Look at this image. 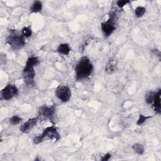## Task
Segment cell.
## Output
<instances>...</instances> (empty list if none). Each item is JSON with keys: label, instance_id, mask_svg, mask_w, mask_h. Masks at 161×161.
<instances>
[{"label": "cell", "instance_id": "6da1fadb", "mask_svg": "<svg viewBox=\"0 0 161 161\" xmlns=\"http://www.w3.org/2000/svg\"><path fill=\"white\" fill-rule=\"evenodd\" d=\"M92 70L93 65L91 60L87 57H82L75 68L76 80H80L89 77Z\"/></svg>", "mask_w": 161, "mask_h": 161}, {"label": "cell", "instance_id": "7a4b0ae2", "mask_svg": "<svg viewBox=\"0 0 161 161\" xmlns=\"http://www.w3.org/2000/svg\"><path fill=\"white\" fill-rule=\"evenodd\" d=\"M39 62L37 57H30L28 58L23 70V78L26 84L28 86H33L34 84V77L35 75L34 67Z\"/></svg>", "mask_w": 161, "mask_h": 161}, {"label": "cell", "instance_id": "3957f363", "mask_svg": "<svg viewBox=\"0 0 161 161\" xmlns=\"http://www.w3.org/2000/svg\"><path fill=\"white\" fill-rule=\"evenodd\" d=\"M7 43L13 50H18L25 45V37L16 30H9L7 37Z\"/></svg>", "mask_w": 161, "mask_h": 161}, {"label": "cell", "instance_id": "277c9868", "mask_svg": "<svg viewBox=\"0 0 161 161\" xmlns=\"http://www.w3.org/2000/svg\"><path fill=\"white\" fill-rule=\"evenodd\" d=\"M45 138H48L50 140H55L58 141L60 138V136L57 131V130L54 126H50L43 130L42 133L33 139V143L38 144L43 141Z\"/></svg>", "mask_w": 161, "mask_h": 161}, {"label": "cell", "instance_id": "5b68a950", "mask_svg": "<svg viewBox=\"0 0 161 161\" xmlns=\"http://www.w3.org/2000/svg\"><path fill=\"white\" fill-rule=\"evenodd\" d=\"M116 14L114 11H111L109 14V18L101 25V30L105 36H109L116 29Z\"/></svg>", "mask_w": 161, "mask_h": 161}, {"label": "cell", "instance_id": "8992f818", "mask_svg": "<svg viewBox=\"0 0 161 161\" xmlns=\"http://www.w3.org/2000/svg\"><path fill=\"white\" fill-rule=\"evenodd\" d=\"M38 112L40 116H42L45 119H48L52 123H54L55 114V105H52L50 106H42L39 108Z\"/></svg>", "mask_w": 161, "mask_h": 161}, {"label": "cell", "instance_id": "52a82bcc", "mask_svg": "<svg viewBox=\"0 0 161 161\" xmlns=\"http://www.w3.org/2000/svg\"><path fill=\"white\" fill-rule=\"evenodd\" d=\"M18 94V88L13 84H8L1 91V97L4 100H9Z\"/></svg>", "mask_w": 161, "mask_h": 161}, {"label": "cell", "instance_id": "ba28073f", "mask_svg": "<svg viewBox=\"0 0 161 161\" xmlns=\"http://www.w3.org/2000/svg\"><path fill=\"white\" fill-rule=\"evenodd\" d=\"M56 96L62 102H67L71 96L70 89L67 86H59L56 89Z\"/></svg>", "mask_w": 161, "mask_h": 161}, {"label": "cell", "instance_id": "9c48e42d", "mask_svg": "<svg viewBox=\"0 0 161 161\" xmlns=\"http://www.w3.org/2000/svg\"><path fill=\"white\" fill-rule=\"evenodd\" d=\"M37 118H33L29 119L26 122L23 123L20 126V131L23 133H27L31 129H32L36 124Z\"/></svg>", "mask_w": 161, "mask_h": 161}, {"label": "cell", "instance_id": "30bf717a", "mask_svg": "<svg viewBox=\"0 0 161 161\" xmlns=\"http://www.w3.org/2000/svg\"><path fill=\"white\" fill-rule=\"evenodd\" d=\"M160 96H161V90L159 89L157 92L155 93L154 99L153 100V107L155 111L160 114L161 113V104H160Z\"/></svg>", "mask_w": 161, "mask_h": 161}, {"label": "cell", "instance_id": "8fae6325", "mask_svg": "<svg viewBox=\"0 0 161 161\" xmlns=\"http://www.w3.org/2000/svg\"><path fill=\"white\" fill-rule=\"evenodd\" d=\"M116 70V61L115 59H111L108 62L105 70L108 74H113Z\"/></svg>", "mask_w": 161, "mask_h": 161}, {"label": "cell", "instance_id": "7c38bea8", "mask_svg": "<svg viewBox=\"0 0 161 161\" xmlns=\"http://www.w3.org/2000/svg\"><path fill=\"white\" fill-rule=\"evenodd\" d=\"M57 52L60 54L67 55L70 52V48L67 43H62L58 45Z\"/></svg>", "mask_w": 161, "mask_h": 161}, {"label": "cell", "instance_id": "4fadbf2b", "mask_svg": "<svg viewBox=\"0 0 161 161\" xmlns=\"http://www.w3.org/2000/svg\"><path fill=\"white\" fill-rule=\"evenodd\" d=\"M42 9V3L40 1H34L30 9L31 13H38V12H40Z\"/></svg>", "mask_w": 161, "mask_h": 161}, {"label": "cell", "instance_id": "5bb4252c", "mask_svg": "<svg viewBox=\"0 0 161 161\" xmlns=\"http://www.w3.org/2000/svg\"><path fill=\"white\" fill-rule=\"evenodd\" d=\"M133 150L135 151V153H136L138 155H142L144 152V148L142 145L140 143H135L132 146Z\"/></svg>", "mask_w": 161, "mask_h": 161}, {"label": "cell", "instance_id": "9a60e30c", "mask_svg": "<svg viewBox=\"0 0 161 161\" xmlns=\"http://www.w3.org/2000/svg\"><path fill=\"white\" fill-rule=\"evenodd\" d=\"M146 9L143 6H138L135 9V14L137 18H140L144 15Z\"/></svg>", "mask_w": 161, "mask_h": 161}, {"label": "cell", "instance_id": "2e32d148", "mask_svg": "<svg viewBox=\"0 0 161 161\" xmlns=\"http://www.w3.org/2000/svg\"><path fill=\"white\" fill-rule=\"evenodd\" d=\"M32 31L30 27L25 26L22 29V35L25 38H28L31 36Z\"/></svg>", "mask_w": 161, "mask_h": 161}, {"label": "cell", "instance_id": "e0dca14e", "mask_svg": "<svg viewBox=\"0 0 161 161\" xmlns=\"http://www.w3.org/2000/svg\"><path fill=\"white\" fill-rule=\"evenodd\" d=\"M21 118L17 115H14L9 119V123L13 125H16L19 124L21 122Z\"/></svg>", "mask_w": 161, "mask_h": 161}, {"label": "cell", "instance_id": "ac0fdd59", "mask_svg": "<svg viewBox=\"0 0 161 161\" xmlns=\"http://www.w3.org/2000/svg\"><path fill=\"white\" fill-rule=\"evenodd\" d=\"M151 116H145L143 114H140L139 115V118L136 122L137 125H141L143 123H144L148 119L150 118Z\"/></svg>", "mask_w": 161, "mask_h": 161}, {"label": "cell", "instance_id": "d6986e66", "mask_svg": "<svg viewBox=\"0 0 161 161\" xmlns=\"http://www.w3.org/2000/svg\"><path fill=\"white\" fill-rule=\"evenodd\" d=\"M155 93H156V92H150L147 95V97H146V102H147L148 104H151V103H152L154 97H155Z\"/></svg>", "mask_w": 161, "mask_h": 161}, {"label": "cell", "instance_id": "ffe728a7", "mask_svg": "<svg viewBox=\"0 0 161 161\" xmlns=\"http://www.w3.org/2000/svg\"><path fill=\"white\" fill-rule=\"evenodd\" d=\"M130 1L128 0H119L117 1V6L119 8H122L125 5L127 4L128 3H129Z\"/></svg>", "mask_w": 161, "mask_h": 161}, {"label": "cell", "instance_id": "44dd1931", "mask_svg": "<svg viewBox=\"0 0 161 161\" xmlns=\"http://www.w3.org/2000/svg\"><path fill=\"white\" fill-rule=\"evenodd\" d=\"M111 155L110 153H106V155H104L103 156V157L101 158V161H107V160H109V158H111Z\"/></svg>", "mask_w": 161, "mask_h": 161}]
</instances>
